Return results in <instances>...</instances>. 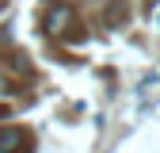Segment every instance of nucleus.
Segmentation results:
<instances>
[{
	"label": "nucleus",
	"mask_w": 160,
	"mask_h": 153,
	"mask_svg": "<svg viewBox=\"0 0 160 153\" xmlns=\"http://www.w3.org/2000/svg\"><path fill=\"white\" fill-rule=\"evenodd\" d=\"M0 153H27V134L15 126H4L0 130Z\"/></svg>",
	"instance_id": "nucleus-1"
},
{
	"label": "nucleus",
	"mask_w": 160,
	"mask_h": 153,
	"mask_svg": "<svg viewBox=\"0 0 160 153\" xmlns=\"http://www.w3.org/2000/svg\"><path fill=\"white\" fill-rule=\"evenodd\" d=\"M0 115H4V107H0Z\"/></svg>",
	"instance_id": "nucleus-3"
},
{
	"label": "nucleus",
	"mask_w": 160,
	"mask_h": 153,
	"mask_svg": "<svg viewBox=\"0 0 160 153\" xmlns=\"http://www.w3.org/2000/svg\"><path fill=\"white\" fill-rule=\"evenodd\" d=\"M69 19H72V12H69L65 4H61V8H53V12H50V31H65Z\"/></svg>",
	"instance_id": "nucleus-2"
}]
</instances>
